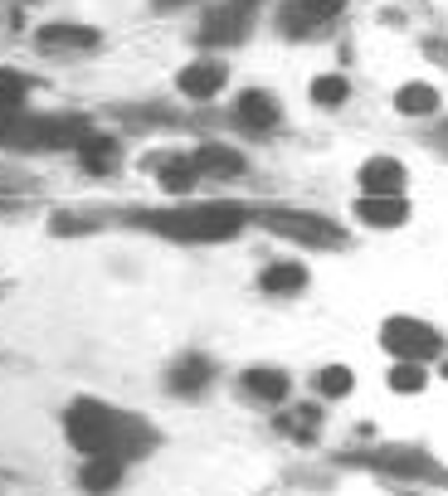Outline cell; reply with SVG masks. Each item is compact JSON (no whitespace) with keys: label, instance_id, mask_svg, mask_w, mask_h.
<instances>
[{"label":"cell","instance_id":"1","mask_svg":"<svg viewBox=\"0 0 448 496\" xmlns=\"http://www.w3.org/2000/svg\"><path fill=\"white\" fill-rule=\"evenodd\" d=\"M64 433L83 458H117V462H137L157 448V433H151L147 419L122 414L112 404L97 400H74L64 409Z\"/></svg>","mask_w":448,"mask_h":496},{"label":"cell","instance_id":"2","mask_svg":"<svg viewBox=\"0 0 448 496\" xmlns=\"http://www.w3.org/2000/svg\"><path fill=\"white\" fill-rule=\"evenodd\" d=\"M239 205H190V209H151L137 215L142 229H157L161 238H180V244H215V238H234L244 229Z\"/></svg>","mask_w":448,"mask_h":496},{"label":"cell","instance_id":"3","mask_svg":"<svg viewBox=\"0 0 448 496\" xmlns=\"http://www.w3.org/2000/svg\"><path fill=\"white\" fill-rule=\"evenodd\" d=\"M381 346L400 360H429L433 350H443L439 331L424 326V321H414V317H390L385 331H381Z\"/></svg>","mask_w":448,"mask_h":496},{"label":"cell","instance_id":"4","mask_svg":"<svg viewBox=\"0 0 448 496\" xmlns=\"http://www.w3.org/2000/svg\"><path fill=\"white\" fill-rule=\"evenodd\" d=\"M269 229H278L283 238H302V244H317V248H331L341 244V229L327 219H312V215H283V209H273L269 215Z\"/></svg>","mask_w":448,"mask_h":496},{"label":"cell","instance_id":"5","mask_svg":"<svg viewBox=\"0 0 448 496\" xmlns=\"http://www.w3.org/2000/svg\"><path fill=\"white\" fill-rule=\"evenodd\" d=\"M341 5H346V0H292V5L283 10V35H292V39L312 35L327 20L341 15Z\"/></svg>","mask_w":448,"mask_h":496},{"label":"cell","instance_id":"6","mask_svg":"<svg viewBox=\"0 0 448 496\" xmlns=\"http://www.w3.org/2000/svg\"><path fill=\"white\" fill-rule=\"evenodd\" d=\"M259 0H229V5H219L215 15L205 20V39L209 45H239L244 30H249V15H254Z\"/></svg>","mask_w":448,"mask_h":496},{"label":"cell","instance_id":"7","mask_svg":"<svg viewBox=\"0 0 448 496\" xmlns=\"http://www.w3.org/2000/svg\"><path fill=\"white\" fill-rule=\"evenodd\" d=\"M166 380H171V390L180 394V400H195V394H200L209 380H215V365H209L200 350H190V356H180V360L171 365V375H166Z\"/></svg>","mask_w":448,"mask_h":496},{"label":"cell","instance_id":"8","mask_svg":"<svg viewBox=\"0 0 448 496\" xmlns=\"http://www.w3.org/2000/svg\"><path fill=\"white\" fill-rule=\"evenodd\" d=\"M122 477H127V462H117V458H88L83 462V491L88 496H107V491H117L122 487Z\"/></svg>","mask_w":448,"mask_h":496},{"label":"cell","instance_id":"9","mask_svg":"<svg viewBox=\"0 0 448 496\" xmlns=\"http://www.w3.org/2000/svg\"><path fill=\"white\" fill-rule=\"evenodd\" d=\"M356 215L366 224H375V229H395V224L410 219V205H404V195H366L356 205Z\"/></svg>","mask_w":448,"mask_h":496},{"label":"cell","instance_id":"10","mask_svg":"<svg viewBox=\"0 0 448 496\" xmlns=\"http://www.w3.org/2000/svg\"><path fill=\"white\" fill-rule=\"evenodd\" d=\"M180 93L186 97H215L224 88V64L215 59H200V64H190V68H180Z\"/></svg>","mask_w":448,"mask_h":496},{"label":"cell","instance_id":"11","mask_svg":"<svg viewBox=\"0 0 448 496\" xmlns=\"http://www.w3.org/2000/svg\"><path fill=\"white\" fill-rule=\"evenodd\" d=\"M361 186H366V195H400V190H404V171H400V161L371 156V161L361 166Z\"/></svg>","mask_w":448,"mask_h":496},{"label":"cell","instance_id":"12","mask_svg":"<svg viewBox=\"0 0 448 496\" xmlns=\"http://www.w3.org/2000/svg\"><path fill=\"white\" fill-rule=\"evenodd\" d=\"M78 161H83V171H88V176H112V171H117V161H122V147L112 137H97L93 132L78 147Z\"/></svg>","mask_w":448,"mask_h":496},{"label":"cell","instance_id":"13","mask_svg":"<svg viewBox=\"0 0 448 496\" xmlns=\"http://www.w3.org/2000/svg\"><path fill=\"white\" fill-rule=\"evenodd\" d=\"M190 161H195V171H200V176H219V180L244 176V156L234 147H200Z\"/></svg>","mask_w":448,"mask_h":496},{"label":"cell","instance_id":"14","mask_svg":"<svg viewBox=\"0 0 448 496\" xmlns=\"http://www.w3.org/2000/svg\"><path fill=\"white\" fill-rule=\"evenodd\" d=\"M97 30H88V25H45L39 30V45L45 49H97Z\"/></svg>","mask_w":448,"mask_h":496},{"label":"cell","instance_id":"15","mask_svg":"<svg viewBox=\"0 0 448 496\" xmlns=\"http://www.w3.org/2000/svg\"><path fill=\"white\" fill-rule=\"evenodd\" d=\"M239 385L254 394V400H269V404H283V400H288V390H292V385H288V375H283V370H269V365H259V370H244Z\"/></svg>","mask_w":448,"mask_h":496},{"label":"cell","instance_id":"16","mask_svg":"<svg viewBox=\"0 0 448 496\" xmlns=\"http://www.w3.org/2000/svg\"><path fill=\"white\" fill-rule=\"evenodd\" d=\"M239 122H244V127H254V132H269V127L278 122V103H273L269 93L249 88V93L239 97Z\"/></svg>","mask_w":448,"mask_h":496},{"label":"cell","instance_id":"17","mask_svg":"<svg viewBox=\"0 0 448 496\" xmlns=\"http://www.w3.org/2000/svg\"><path fill=\"white\" fill-rule=\"evenodd\" d=\"M302 282H307V268L302 263H273L269 273L259 278V288L273 292V297H283V292H302Z\"/></svg>","mask_w":448,"mask_h":496},{"label":"cell","instance_id":"18","mask_svg":"<svg viewBox=\"0 0 448 496\" xmlns=\"http://www.w3.org/2000/svg\"><path fill=\"white\" fill-rule=\"evenodd\" d=\"M25 97H30V78L15 68H0V112H20Z\"/></svg>","mask_w":448,"mask_h":496},{"label":"cell","instance_id":"19","mask_svg":"<svg viewBox=\"0 0 448 496\" xmlns=\"http://www.w3.org/2000/svg\"><path fill=\"white\" fill-rule=\"evenodd\" d=\"M195 176H200V171H195L190 156H186V161H166V166H161V190H166V195H186V190L195 186Z\"/></svg>","mask_w":448,"mask_h":496},{"label":"cell","instance_id":"20","mask_svg":"<svg viewBox=\"0 0 448 496\" xmlns=\"http://www.w3.org/2000/svg\"><path fill=\"white\" fill-rule=\"evenodd\" d=\"M317 423H321V409L307 404V409H292V414L278 419V429H283L288 438H312V433H317Z\"/></svg>","mask_w":448,"mask_h":496},{"label":"cell","instance_id":"21","mask_svg":"<svg viewBox=\"0 0 448 496\" xmlns=\"http://www.w3.org/2000/svg\"><path fill=\"white\" fill-rule=\"evenodd\" d=\"M395 107L400 112H433V107H439V93L424 88V83H410V88L395 93Z\"/></svg>","mask_w":448,"mask_h":496},{"label":"cell","instance_id":"22","mask_svg":"<svg viewBox=\"0 0 448 496\" xmlns=\"http://www.w3.org/2000/svg\"><path fill=\"white\" fill-rule=\"evenodd\" d=\"M351 370H346V365H327V370L317 375V390L327 394V400H346V394H351Z\"/></svg>","mask_w":448,"mask_h":496},{"label":"cell","instance_id":"23","mask_svg":"<svg viewBox=\"0 0 448 496\" xmlns=\"http://www.w3.org/2000/svg\"><path fill=\"white\" fill-rule=\"evenodd\" d=\"M390 390H400V394H419L424 390V365L419 360H410V365H395V370H390Z\"/></svg>","mask_w":448,"mask_h":496},{"label":"cell","instance_id":"24","mask_svg":"<svg viewBox=\"0 0 448 496\" xmlns=\"http://www.w3.org/2000/svg\"><path fill=\"white\" fill-rule=\"evenodd\" d=\"M312 103H317V107H336V103H346V78H336V74L317 78V83H312Z\"/></svg>","mask_w":448,"mask_h":496},{"label":"cell","instance_id":"25","mask_svg":"<svg viewBox=\"0 0 448 496\" xmlns=\"http://www.w3.org/2000/svg\"><path fill=\"white\" fill-rule=\"evenodd\" d=\"M157 5H161V10H171V5H186V0H157Z\"/></svg>","mask_w":448,"mask_h":496},{"label":"cell","instance_id":"26","mask_svg":"<svg viewBox=\"0 0 448 496\" xmlns=\"http://www.w3.org/2000/svg\"><path fill=\"white\" fill-rule=\"evenodd\" d=\"M443 375H448V365H443Z\"/></svg>","mask_w":448,"mask_h":496}]
</instances>
